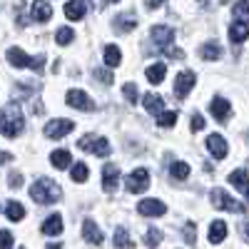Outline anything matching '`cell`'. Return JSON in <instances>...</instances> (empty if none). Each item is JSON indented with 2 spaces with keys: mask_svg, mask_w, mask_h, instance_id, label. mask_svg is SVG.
Segmentation results:
<instances>
[{
  "mask_svg": "<svg viewBox=\"0 0 249 249\" xmlns=\"http://www.w3.org/2000/svg\"><path fill=\"white\" fill-rule=\"evenodd\" d=\"M122 95H124V100H127L130 105H135V102H137V88H135V82H127V85L122 88Z\"/></svg>",
  "mask_w": 249,
  "mask_h": 249,
  "instance_id": "35",
  "label": "cell"
},
{
  "mask_svg": "<svg viewBox=\"0 0 249 249\" xmlns=\"http://www.w3.org/2000/svg\"><path fill=\"white\" fill-rule=\"evenodd\" d=\"M77 147L82 152H92L97 157H107L110 155V142L107 140H102L97 135H85V137H80L77 140Z\"/></svg>",
  "mask_w": 249,
  "mask_h": 249,
  "instance_id": "4",
  "label": "cell"
},
{
  "mask_svg": "<svg viewBox=\"0 0 249 249\" xmlns=\"http://www.w3.org/2000/svg\"><path fill=\"white\" fill-rule=\"evenodd\" d=\"M144 110L152 112V115H162L164 112V100L160 95H155V92L144 95Z\"/></svg>",
  "mask_w": 249,
  "mask_h": 249,
  "instance_id": "18",
  "label": "cell"
},
{
  "mask_svg": "<svg viewBox=\"0 0 249 249\" xmlns=\"http://www.w3.org/2000/svg\"><path fill=\"white\" fill-rule=\"evenodd\" d=\"M117 184H120V170H117V164L110 162L102 167V187H105V192H115Z\"/></svg>",
  "mask_w": 249,
  "mask_h": 249,
  "instance_id": "11",
  "label": "cell"
},
{
  "mask_svg": "<svg viewBox=\"0 0 249 249\" xmlns=\"http://www.w3.org/2000/svg\"><path fill=\"white\" fill-rule=\"evenodd\" d=\"M5 60L10 62L13 68H30V70H35V72H43V68H45V57H43V55L30 57L28 53H23L20 48H10V50L5 53Z\"/></svg>",
  "mask_w": 249,
  "mask_h": 249,
  "instance_id": "3",
  "label": "cell"
},
{
  "mask_svg": "<svg viewBox=\"0 0 249 249\" xmlns=\"http://www.w3.org/2000/svg\"><path fill=\"white\" fill-rule=\"evenodd\" d=\"M230 184L237 187L239 192H247L249 190V175H247V170H234L230 175Z\"/></svg>",
  "mask_w": 249,
  "mask_h": 249,
  "instance_id": "23",
  "label": "cell"
},
{
  "mask_svg": "<svg viewBox=\"0 0 249 249\" xmlns=\"http://www.w3.org/2000/svg\"><path fill=\"white\" fill-rule=\"evenodd\" d=\"M175 122H177V112H162L160 115V120H157V124L160 127H175Z\"/></svg>",
  "mask_w": 249,
  "mask_h": 249,
  "instance_id": "34",
  "label": "cell"
},
{
  "mask_svg": "<svg viewBox=\"0 0 249 249\" xmlns=\"http://www.w3.org/2000/svg\"><path fill=\"white\" fill-rule=\"evenodd\" d=\"M172 43H175L172 28H167V25H155V28H152V50H155V53L170 50Z\"/></svg>",
  "mask_w": 249,
  "mask_h": 249,
  "instance_id": "6",
  "label": "cell"
},
{
  "mask_svg": "<svg viewBox=\"0 0 249 249\" xmlns=\"http://www.w3.org/2000/svg\"><path fill=\"white\" fill-rule=\"evenodd\" d=\"M170 172H172L175 179H187V177H190V164H187V162H175Z\"/></svg>",
  "mask_w": 249,
  "mask_h": 249,
  "instance_id": "32",
  "label": "cell"
},
{
  "mask_svg": "<svg viewBox=\"0 0 249 249\" xmlns=\"http://www.w3.org/2000/svg\"><path fill=\"white\" fill-rule=\"evenodd\" d=\"M204 127V120H202V115H192V130L195 132H199Z\"/></svg>",
  "mask_w": 249,
  "mask_h": 249,
  "instance_id": "40",
  "label": "cell"
},
{
  "mask_svg": "<svg viewBox=\"0 0 249 249\" xmlns=\"http://www.w3.org/2000/svg\"><path fill=\"white\" fill-rule=\"evenodd\" d=\"M187 242H190V244H195V224H192V222L187 224Z\"/></svg>",
  "mask_w": 249,
  "mask_h": 249,
  "instance_id": "42",
  "label": "cell"
},
{
  "mask_svg": "<svg viewBox=\"0 0 249 249\" xmlns=\"http://www.w3.org/2000/svg\"><path fill=\"white\" fill-rule=\"evenodd\" d=\"M115 247L117 249H132L135 247V242L130 239V234L122 230V227H117V232H115Z\"/></svg>",
  "mask_w": 249,
  "mask_h": 249,
  "instance_id": "30",
  "label": "cell"
},
{
  "mask_svg": "<svg viewBox=\"0 0 249 249\" xmlns=\"http://www.w3.org/2000/svg\"><path fill=\"white\" fill-rule=\"evenodd\" d=\"M124 184H127V192L140 195V192H144V190L150 187V172L144 170V167H137L127 179H124Z\"/></svg>",
  "mask_w": 249,
  "mask_h": 249,
  "instance_id": "8",
  "label": "cell"
},
{
  "mask_svg": "<svg viewBox=\"0 0 249 249\" xmlns=\"http://www.w3.org/2000/svg\"><path fill=\"white\" fill-rule=\"evenodd\" d=\"M144 75H147V80L152 82V85H160V82L164 80V75H167V68H164V62H157V65H150L147 70H144Z\"/></svg>",
  "mask_w": 249,
  "mask_h": 249,
  "instance_id": "22",
  "label": "cell"
},
{
  "mask_svg": "<svg viewBox=\"0 0 249 249\" xmlns=\"http://www.w3.org/2000/svg\"><path fill=\"white\" fill-rule=\"evenodd\" d=\"M192 88H195V72H192V70L179 72L177 80H175V95H177L179 100H184L187 95L192 92Z\"/></svg>",
  "mask_w": 249,
  "mask_h": 249,
  "instance_id": "10",
  "label": "cell"
},
{
  "mask_svg": "<svg viewBox=\"0 0 249 249\" xmlns=\"http://www.w3.org/2000/svg\"><path fill=\"white\" fill-rule=\"evenodd\" d=\"M75 130V124L72 120H50L45 124V137L48 140H60V137H65L68 132Z\"/></svg>",
  "mask_w": 249,
  "mask_h": 249,
  "instance_id": "9",
  "label": "cell"
},
{
  "mask_svg": "<svg viewBox=\"0 0 249 249\" xmlns=\"http://www.w3.org/2000/svg\"><path fill=\"white\" fill-rule=\"evenodd\" d=\"M137 212L144 214V217H160V214L167 212V207H164L160 199H142L137 204Z\"/></svg>",
  "mask_w": 249,
  "mask_h": 249,
  "instance_id": "12",
  "label": "cell"
},
{
  "mask_svg": "<svg viewBox=\"0 0 249 249\" xmlns=\"http://www.w3.org/2000/svg\"><path fill=\"white\" fill-rule=\"evenodd\" d=\"M210 199H212V204L217 207V210H227V212H244V202H239V199H234L232 195H227L224 190H212L210 192Z\"/></svg>",
  "mask_w": 249,
  "mask_h": 249,
  "instance_id": "5",
  "label": "cell"
},
{
  "mask_svg": "<svg viewBox=\"0 0 249 249\" xmlns=\"http://www.w3.org/2000/svg\"><path fill=\"white\" fill-rule=\"evenodd\" d=\"M239 234H242V237L249 242V219H244V222L239 224Z\"/></svg>",
  "mask_w": 249,
  "mask_h": 249,
  "instance_id": "41",
  "label": "cell"
},
{
  "mask_svg": "<svg viewBox=\"0 0 249 249\" xmlns=\"http://www.w3.org/2000/svg\"><path fill=\"white\" fill-rule=\"evenodd\" d=\"M135 28H137V20H135V15H132V13L120 15V18L115 20V30H117V33H132Z\"/></svg>",
  "mask_w": 249,
  "mask_h": 249,
  "instance_id": "21",
  "label": "cell"
},
{
  "mask_svg": "<svg viewBox=\"0 0 249 249\" xmlns=\"http://www.w3.org/2000/svg\"><path fill=\"white\" fill-rule=\"evenodd\" d=\"M219 55H222V48H219V43H204L202 48H199V57L202 60H219Z\"/></svg>",
  "mask_w": 249,
  "mask_h": 249,
  "instance_id": "25",
  "label": "cell"
},
{
  "mask_svg": "<svg viewBox=\"0 0 249 249\" xmlns=\"http://www.w3.org/2000/svg\"><path fill=\"white\" fill-rule=\"evenodd\" d=\"M207 147H210V152L217 157V160H224L227 157V150H230V147H227V140L222 137V135H210V137H207Z\"/></svg>",
  "mask_w": 249,
  "mask_h": 249,
  "instance_id": "13",
  "label": "cell"
},
{
  "mask_svg": "<svg viewBox=\"0 0 249 249\" xmlns=\"http://www.w3.org/2000/svg\"><path fill=\"white\" fill-rule=\"evenodd\" d=\"M50 18H53V5L50 3H45V0L33 3V20H37V23H48Z\"/></svg>",
  "mask_w": 249,
  "mask_h": 249,
  "instance_id": "17",
  "label": "cell"
},
{
  "mask_svg": "<svg viewBox=\"0 0 249 249\" xmlns=\"http://www.w3.org/2000/svg\"><path fill=\"white\" fill-rule=\"evenodd\" d=\"M10 160H13V155H10V152H0V164H8Z\"/></svg>",
  "mask_w": 249,
  "mask_h": 249,
  "instance_id": "43",
  "label": "cell"
},
{
  "mask_svg": "<svg viewBox=\"0 0 249 249\" xmlns=\"http://www.w3.org/2000/svg\"><path fill=\"white\" fill-rule=\"evenodd\" d=\"M0 249H13V234L8 230H0Z\"/></svg>",
  "mask_w": 249,
  "mask_h": 249,
  "instance_id": "37",
  "label": "cell"
},
{
  "mask_svg": "<svg viewBox=\"0 0 249 249\" xmlns=\"http://www.w3.org/2000/svg\"><path fill=\"white\" fill-rule=\"evenodd\" d=\"M8 184L13 187V190H15V187H20V184H23V175H20V172H10V177H8Z\"/></svg>",
  "mask_w": 249,
  "mask_h": 249,
  "instance_id": "39",
  "label": "cell"
},
{
  "mask_svg": "<svg viewBox=\"0 0 249 249\" xmlns=\"http://www.w3.org/2000/svg\"><path fill=\"white\" fill-rule=\"evenodd\" d=\"M48 249H62V244H48Z\"/></svg>",
  "mask_w": 249,
  "mask_h": 249,
  "instance_id": "44",
  "label": "cell"
},
{
  "mask_svg": "<svg viewBox=\"0 0 249 249\" xmlns=\"http://www.w3.org/2000/svg\"><path fill=\"white\" fill-rule=\"evenodd\" d=\"M60 232H62V217H60V214H50V217L43 222V234L55 237V234H60Z\"/></svg>",
  "mask_w": 249,
  "mask_h": 249,
  "instance_id": "20",
  "label": "cell"
},
{
  "mask_svg": "<svg viewBox=\"0 0 249 249\" xmlns=\"http://www.w3.org/2000/svg\"><path fill=\"white\" fill-rule=\"evenodd\" d=\"M160 239H162L160 230H147V234H144V244H147L150 249H155V247L160 244Z\"/></svg>",
  "mask_w": 249,
  "mask_h": 249,
  "instance_id": "36",
  "label": "cell"
},
{
  "mask_svg": "<svg viewBox=\"0 0 249 249\" xmlns=\"http://www.w3.org/2000/svg\"><path fill=\"white\" fill-rule=\"evenodd\" d=\"M30 197L37 202V204H53L62 197V190L60 184L50 177H40L33 187H30Z\"/></svg>",
  "mask_w": 249,
  "mask_h": 249,
  "instance_id": "2",
  "label": "cell"
},
{
  "mask_svg": "<svg viewBox=\"0 0 249 249\" xmlns=\"http://www.w3.org/2000/svg\"><path fill=\"white\" fill-rule=\"evenodd\" d=\"M82 237H85L90 244H100L102 242V232H100V227L95 224V219H85V222H82Z\"/></svg>",
  "mask_w": 249,
  "mask_h": 249,
  "instance_id": "15",
  "label": "cell"
},
{
  "mask_svg": "<svg viewBox=\"0 0 249 249\" xmlns=\"http://www.w3.org/2000/svg\"><path fill=\"white\" fill-rule=\"evenodd\" d=\"M5 214H8V219L20 222V219L25 217V207L20 204V202H8V207H5Z\"/></svg>",
  "mask_w": 249,
  "mask_h": 249,
  "instance_id": "29",
  "label": "cell"
},
{
  "mask_svg": "<svg viewBox=\"0 0 249 249\" xmlns=\"http://www.w3.org/2000/svg\"><path fill=\"white\" fill-rule=\"evenodd\" d=\"M247 199H249V190H247Z\"/></svg>",
  "mask_w": 249,
  "mask_h": 249,
  "instance_id": "45",
  "label": "cell"
},
{
  "mask_svg": "<svg viewBox=\"0 0 249 249\" xmlns=\"http://www.w3.org/2000/svg\"><path fill=\"white\" fill-rule=\"evenodd\" d=\"M88 177H90V170H88V164H85V162L72 164V182H85Z\"/></svg>",
  "mask_w": 249,
  "mask_h": 249,
  "instance_id": "31",
  "label": "cell"
},
{
  "mask_svg": "<svg viewBox=\"0 0 249 249\" xmlns=\"http://www.w3.org/2000/svg\"><path fill=\"white\" fill-rule=\"evenodd\" d=\"M120 62H122V53H120V48H117V45H107V48H105V65L117 68Z\"/></svg>",
  "mask_w": 249,
  "mask_h": 249,
  "instance_id": "28",
  "label": "cell"
},
{
  "mask_svg": "<svg viewBox=\"0 0 249 249\" xmlns=\"http://www.w3.org/2000/svg\"><path fill=\"white\" fill-rule=\"evenodd\" d=\"M247 37H249V28H247V25H242V23H232V25H230V40H232L234 45L244 43Z\"/></svg>",
  "mask_w": 249,
  "mask_h": 249,
  "instance_id": "24",
  "label": "cell"
},
{
  "mask_svg": "<svg viewBox=\"0 0 249 249\" xmlns=\"http://www.w3.org/2000/svg\"><path fill=\"white\" fill-rule=\"evenodd\" d=\"M95 77H97L100 82H105V85H112V80H115V77H112V72L102 70V68H97V70H95Z\"/></svg>",
  "mask_w": 249,
  "mask_h": 249,
  "instance_id": "38",
  "label": "cell"
},
{
  "mask_svg": "<svg viewBox=\"0 0 249 249\" xmlns=\"http://www.w3.org/2000/svg\"><path fill=\"white\" fill-rule=\"evenodd\" d=\"M210 110H212V115L217 117V122H224L227 117L232 115V105H230V100H224V97H214Z\"/></svg>",
  "mask_w": 249,
  "mask_h": 249,
  "instance_id": "14",
  "label": "cell"
},
{
  "mask_svg": "<svg viewBox=\"0 0 249 249\" xmlns=\"http://www.w3.org/2000/svg\"><path fill=\"white\" fill-rule=\"evenodd\" d=\"M65 102H68L70 107L82 110V112H92V110H95V102H92V97H90L88 92H82V90H68Z\"/></svg>",
  "mask_w": 249,
  "mask_h": 249,
  "instance_id": "7",
  "label": "cell"
},
{
  "mask_svg": "<svg viewBox=\"0 0 249 249\" xmlns=\"http://www.w3.org/2000/svg\"><path fill=\"white\" fill-rule=\"evenodd\" d=\"M65 18L68 20H82L85 18V10H88V5L82 3V0H70V3H65Z\"/></svg>",
  "mask_w": 249,
  "mask_h": 249,
  "instance_id": "16",
  "label": "cell"
},
{
  "mask_svg": "<svg viewBox=\"0 0 249 249\" xmlns=\"http://www.w3.org/2000/svg\"><path fill=\"white\" fill-rule=\"evenodd\" d=\"M72 37H75L72 28H60V30L55 33V40H57V45H70V43H72Z\"/></svg>",
  "mask_w": 249,
  "mask_h": 249,
  "instance_id": "33",
  "label": "cell"
},
{
  "mask_svg": "<svg viewBox=\"0 0 249 249\" xmlns=\"http://www.w3.org/2000/svg\"><path fill=\"white\" fill-rule=\"evenodd\" d=\"M224 237H227V224H224L222 219L212 222V227H210V242H212V244H219Z\"/></svg>",
  "mask_w": 249,
  "mask_h": 249,
  "instance_id": "26",
  "label": "cell"
},
{
  "mask_svg": "<svg viewBox=\"0 0 249 249\" xmlns=\"http://www.w3.org/2000/svg\"><path fill=\"white\" fill-rule=\"evenodd\" d=\"M25 127V117H23V110H20V102L13 100L8 105L0 110V135L5 137H18Z\"/></svg>",
  "mask_w": 249,
  "mask_h": 249,
  "instance_id": "1",
  "label": "cell"
},
{
  "mask_svg": "<svg viewBox=\"0 0 249 249\" xmlns=\"http://www.w3.org/2000/svg\"><path fill=\"white\" fill-rule=\"evenodd\" d=\"M232 15H234V23L247 25V23H249V0H244V3H237V5L232 8Z\"/></svg>",
  "mask_w": 249,
  "mask_h": 249,
  "instance_id": "27",
  "label": "cell"
},
{
  "mask_svg": "<svg viewBox=\"0 0 249 249\" xmlns=\"http://www.w3.org/2000/svg\"><path fill=\"white\" fill-rule=\"evenodd\" d=\"M50 162H53L55 170H65V167H70V164H72V157H70L68 150H55L50 155Z\"/></svg>",
  "mask_w": 249,
  "mask_h": 249,
  "instance_id": "19",
  "label": "cell"
}]
</instances>
